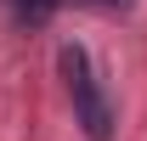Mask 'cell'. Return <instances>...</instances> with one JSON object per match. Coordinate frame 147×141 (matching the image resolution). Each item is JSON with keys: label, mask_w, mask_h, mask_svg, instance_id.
<instances>
[{"label": "cell", "mask_w": 147, "mask_h": 141, "mask_svg": "<svg viewBox=\"0 0 147 141\" xmlns=\"http://www.w3.org/2000/svg\"><path fill=\"white\" fill-rule=\"evenodd\" d=\"M57 68H62V85L74 96V113L85 124V136L91 141H113V107L102 96V85H96V68H91V56H85V45H62L57 51Z\"/></svg>", "instance_id": "6da1fadb"}, {"label": "cell", "mask_w": 147, "mask_h": 141, "mask_svg": "<svg viewBox=\"0 0 147 141\" xmlns=\"http://www.w3.org/2000/svg\"><path fill=\"white\" fill-rule=\"evenodd\" d=\"M51 6H57V0H17V11H23L28 23H45V17H51Z\"/></svg>", "instance_id": "7a4b0ae2"}, {"label": "cell", "mask_w": 147, "mask_h": 141, "mask_svg": "<svg viewBox=\"0 0 147 141\" xmlns=\"http://www.w3.org/2000/svg\"><path fill=\"white\" fill-rule=\"evenodd\" d=\"M96 6H125V0H96Z\"/></svg>", "instance_id": "3957f363"}]
</instances>
